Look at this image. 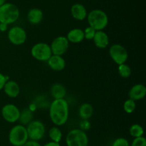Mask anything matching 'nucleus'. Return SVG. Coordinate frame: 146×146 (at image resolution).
<instances>
[{
    "instance_id": "13",
    "label": "nucleus",
    "mask_w": 146,
    "mask_h": 146,
    "mask_svg": "<svg viewBox=\"0 0 146 146\" xmlns=\"http://www.w3.org/2000/svg\"><path fill=\"white\" fill-rule=\"evenodd\" d=\"M46 62L48 67L54 71H62L66 67V61L62 56L52 54Z\"/></svg>"
},
{
    "instance_id": "25",
    "label": "nucleus",
    "mask_w": 146,
    "mask_h": 146,
    "mask_svg": "<svg viewBox=\"0 0 146 146\" xmlns=\"http://www.w3.org/2000/svg\"><path fill=\"white\" fill-rule=\"evenodd\" d=\"M123 110L128 114H131L133 113L136 107V103L135 101L128 98V100H125L123 103Z\"/></svg>"
},
{
    "instance_id": "6",
    "label": "nucleus",
    "mask_w": 146,
    "mask_h": 146,
    "mask_svg": "<svg viewBox=\"0 0 146 146\" xmlns=\"http://www.w3.org/2000/svg\"><path fill=\"white\" fill-rule=\"evenodd\" d=\"M27 131L29 140L38 141L44 137L46 133V127L41 121L33 120L27 125Z\"/></svg>"
},
{
    "instance_id": "4",
    "label": "nucleus",
    "mask_w": 146,
    "mask_h": 146,
    "mask_svg": "<svg viewBox=\"0 0 146 146\" xmlns=\"http://www.w3.org/2000/svg\"><path fill=\"white\" fill-rule=\"evenodd\" d=\"M29 140L27 127L21 124L12 127L9 133V141L13 146H22Z\"/></svg>"
},
{
    "instance_id": "31",
    "label": "nucleus",
    "mask_w": 146,
    "mask_h": 146,
    "mask_svg": "<svg viewBox=\"0 0 146 146\" xmlns=\"http://www.w3.org/2000/svg\"><path fill=\"white\" fill-rule=\"evenodd\" d=\"M22 146H41V144L38 143V141H35V140H28Z\"/></svg>"
},
{
    "instance_id": "5",
    "label": "nucleus",
    "mask_w": 146,
    "mask_h": 146,
    "mask_svg": "<svg viewBox=\"0 0 146 146\" xmlns=\"http://www.w3.org/2000/svg\"><path fill=\"white\" fill-rule=\"evenodd\" d=\"M66 143L67 146H88V135L80 128L72 129L67 134Z\"/></svg>"
},
{
    "instance_id": "20",
    "label": "nucleus",
    "mask_w": 146,
    "mask_h": 146,
    "mask_svg": "<svg viewBox=\"0 0 146 146\" xmlns=\"http://www.w3.org/2000/svg\"><path fill=\"white\" fill-rule=\"evenodd\" d=\"M94 114V107L90 103H83L78 108V115L82 120H88Z\"/></svg>"
},
{
    "instance_id": "14",
    "label": "nucleus",
    "mask_w": 146,
    "mask_h": 146,
    "mask_svg": "<svg viewBox=\"0 0 146 146\" xmlns=\"http://www.w3.org/2000/svg\"><path fill=\"white\" fill-rule=\"evenodd\" d=\"M71 14L74 19L77 21H83L86 19L87 10L86 7L80 3H76L71 7Z\"/></svg>"
},
{
    "instance_id": "18",
    "label": "nucleus",
    "mask_w": 146,
    "mask_h": 146,
    "mask_svg": "<svg viewBox=\"0 0 146 146\" xmlns=\"http://www.w3.org/2000/svg\"><path fill=\"white\" fill-rule=\"evenodd\" d=\"M66 38L69 42L74 44L81 42L84 40V30L79 28L72 29L67 33Z\"/></svg>"
},
{
    "instance_id": "22",
    "label": "nucleus",
    "mask_w": 146,
    "mask_h": 146,
    "mask_svg": "<svg viewBox=\"0 0 146 146\" xmlns=\"http://www.w3.org/2000/svg\"><path fill=\"white\" fill-rule=\"evenodd\" d=\"M62 132L60 130L58 126H54L48 131V136L51 141L56 143H60L62 139Z\"/></svg>"
},
{
    "instance_id": "7",
    "label": "nucleus",
    "mask_w": 146,
    "mask_h": 146,
    "mask_svg": "<svg viewBox=\"0 0 146 146\" xmlns=\"http://www.w3.org/2000/svg\"><path fill=\"white\" fill-rule=\"evenodd\" d=\"M31 54L38 61L46 62L52 55V52L49 44L45 42H38L31 47Z\"/></svg>"
},
{
    "instance_id": "16",
    "label": "nucleus",
    "mask_w": 146,
    "mask_h": 146,
    "mask_svg": "<svg viewBox=\"0 0 146 146\" xmlns=\"http://www.w3.org/2000/svg\"><path fill=\"white\" fill-rule=\"evenodd\" d=\"M94 44L99 49H105L109 44V38L106 33L103 30L96 31L93 39Z\"/></svg>"
},
{
    "instance_id": "29",
    "label": "nucleus",
    "mask_w": 146,
    "mask_h": 146,
    "mask_svg": "<svg viewBox=\"0 0 146 146\" xmlns=\"http://www.w3.org/2000/svg\"><path fill=\"white\" fill-rule=\"evenodd\" d=\"M91 127V124L88 120H83L80 123V129L84 131L88 130Z\"/></svg>"
},
{
    "instance_id": "3",
    "label": "nucleus",
    "mask_w": 146,
    "mask_h": 146,
    "mask_svg": "<svg viewBox=\"0 0 146 146\" xmlns=\"http://www.w3.org/2000/svg\"><path fill=\"white\" fill-rule=\"evenodd\" d=\"M87 21L90 27L96 31L104 30L108 24V17L106 13L101 9H93L87 14Z\"/></svg>"
},
{
    "instance_id": "28",
    "label": "nucleus",
    "mask_w": 146,
    "mask_h": 146,
    "mask_svg": "<svg viewBox=\"0 0 146 146\" xmlns=\"http://www.w3.org/2000/svg\"><path fill=\"white\" fill-rule=\"evenodd\" d=\"M131 146H146V140L143 136L134 138Z\"/></svg>"
},
{
    "instance_id": "9",
    "label": "nucleus",
    "mask_w": 146,
    "mask_h": 146,
    "mask_svg": "<svg viewBox=\"0 0 146 146\" xmlns=\"http://www.w3.org/2000/svg\"><path fill=\"white\" fill-rule=\"evenodd\" d=\"M7 37L11 44L19 46L25 43L27 39V34L25 29L21 27L14 26L9 29Z\"/></svg>"
},
{
    "instance_id": "33",
    "label": "nucleus",
    "mask_w": 146,
    "mask_h": 146,
    "mask_svg": "<svg viewBox=\"0 0 146 146\" xmlns=\"http://www.w3.org/2000/svg\"><path fill=\"white\" fill-rule=\"evenodd\" d=\"M7 27L8 25L3 23H0V31H6L7 30Z\"/></svg>"
},
{
    "instance_id": "19",
    "label": "nucleus",
    "mask_w": 146,
    "mask_h": 146,
    "mask_svg": "<svg viewBox=\"0 0 146 146\" xmlns=\"http://www.w3.org/2000/svg\"><path fill=\"white\" fill-rule=\"evenodd\" d=\"M50 92L54 100L65 99L66 95V89L61 83H55L51 87Z\"/></svg>"
},
{
    "instance_id": "24",
    "label": "nucleus",
    "mask_w": 146,
    "mask_h": 146,
    "mask_svg": "<svg viewBox=\"0 0 146 146\" xmlns=\"http://www.w3.org/2000/svg\"><path fill=\"white\" fill-rule=\"evenodd\" d=\"M143 128L142 126L139 124H133L130 127L129 133L134 138L139 137L143 136Z\"/></svg>"
},
{
    "instance_id": "27",
    "label": "nucleus",
    "mask_w": 146,
    "mask_h": 146,
    "mask_svg": "<svg viewBox=\"0 0 146 146\" xmlns=\"http://www.w3.org/2000/svg\"><path fill=\"white\" fill-rule=\"evenodd\" d=\"M112 146H129V142L124 137H118L114 140Z\"/></svg>"
},
{
    "instance_id": "23",
    "label": "nucleus",
    "mask_w": 146,
    "mask_h": 146,
    "mask_svg": "<svg viewBox=\"0 0 146 146\" xmlns=\"http://www.w3.org/2000/svg\"><path fill=\"white\" fill-rule=\"evenodd\" d=\"M118 72L119 75L122 78L124 79L128 78V77H131V73H132V71H131V69L130 67V66L125 64V63H123V64H121L118 65Z\"/></svg>"
},
{
    "instance_id": "30",
    "label": "nucleus",
    "mask_w": 146,
    "mask_h": 146,
    "mask_svg": "<svg viewBox=\"0 0 146 146\" xmlns=\"http://www.w3.org/2000/svg\"><path fill=\"white\" fill-rule=\"evenodd\" d=\"M8 81V77L0 72V91L3 90L6 82Z\"/></svg>"
},
{
    "instance_id": "11",
    "label": "nucleus",
    "mask_w": 146,
    "mask_h": 146,
    "mask_svg": "<svg viewBox=\"0 0 146 146\" xmlns=\"http://www.w3.org/2000/svg\"><path fill=\"white\" fill-rule=\"evenodd\" d=\"M1 114L3 119L9 123H14L19 120L20 110L14 104H6L2 107Z\"/></svg>"
},
{
    "instance_id": "21",
    "label": "nucleus",
    "mask_w": 146,
    "mask_h": 146,
    "mask_svg": "<svg viewBox=\"0 0 146 146\" xmlns=\"http://www.w3.org/2000/svg\"><path fill=\"white\" fill-rule=\"evenodd\" d=\"M33 117H34V114L32 110L29 108H25L20 111V115L18 121H19L20 124L25 126L32 121Z\"/></svg>"
},
{
    "instance_id": "8",
    "label": "nucleus",
    "mask_w": 146,
    "mask_h": 146,
    "mask_svg": "<svg viewBox=\"0 0 146 146\" xmlns=\"http://www.w3.org/2000/svg\"><path fill=\"white\" fill-rule=\"evenodd\" d=\"M108 53L113 61L118 65L125 63L128 59V51L120 44H112L110 47Z\"/></svg>"
},
{
    "instance_id": "2",
    "label": "nucleus",
    "mask_w": 146,
    "mask_h": 146,
    "mask_svg": "<svg viewBox=\"0 0 146 146\" xmlns=\"http://www.w3.org/2000/svg\"><path fill=\"white\" fill-rule=\"evenodd\" d=\"M19 16V9L16 4L6 2L0 6V23L11 24L18 20Z\"/></svg>"
},
{
    "instance_id": "32",
    "label": "nucleus",
    "mask_w": 146,
    "mask_h": 146,
    "mask_svg": "<svg viewBox=\"0 0 146 146\" xmlns=\"http://www.w3.org/2000/svg\"><path fill=\"white\" fill-rule=\"evenodd\" d=\"M44 146H61V145H60L59 143H56V142L51 141L46 143L45 145H44Z\"/></svg>"
},
{
    "instance_id": "12",
    "label": "nucleus",
    "mask_w": 146,
    "mask_h": 146,
    "mask_svg": "<svg viewBox=\"0 0 146 146\" xmlns=\"http://www.w3.org/2000/svg\"><path fill=\"white\" fill-rule=\"evenodd\" d=\"M146 95V87L143 84H134L131 87L128 92V97L130 99L137 101V100H141L143 99Z\"/></svg>"
},
{
    "instance_id": "26",
    "label": "nucleus",
    "mask_w": 146,
    "mask_h": 146,
    "mask_svg": "<svg viewBox=\"0 0 146 146\" xmlns=\"http://www.w3.org/2000/svg\"><path fill=\"white\" fill-rule=\"evenodd\" d=\"M96 30L91 27L88 26L84 30V39L87 40H93L94 39V35H95Z\"/></svg>"
},
{
    "instance_id": "1",
    "label": "nucleus",
    "mask_w": 146,
    "mask_h": 146,
    "mask_svg": "<svg viewBox=\"0 0 146 146\" xmlns=\"http://www.w3.org/2000/svg\"><path fill=\"white\" fill-rule=\"evenodd\" d=\"M69 106L66 99L54 100L49 106V117L56 126H62L68 121Z\"/></svg>"
},
{
    "instance_id": "15",
    "label": "nucleus",
    "mask_w": 146,
    "mask_h": 146,
    "mask_svg": "<svg viewBox=\"0 0 146 146\" xmlns=\"http://www.w3.org/2000/svg\"><path fill=\"white\" fill-rule=\"evenodd\" d=\"M4 93L11 98H16L20 93L19 84L14 80H8L4 86Z\"/></svg>"
},
{
    "instance_id": "34",
    "label": "nucleus",
    "mask_w": 146,
    "mask_h": 146,
    "mask_svg": "<svg viewBox=\"0 0 146 146\" xmlns=\"http://www.w3.org/2000/svg\"><path fill=\"white\" fill-rule=\"evenodd\" d=\"M6 2H7V0H0V6H1Z\"/></svg>"
},
{
    "instance_id": "10",
    "label": "nucleus",
    "mask_w": 146,
    "mask_h": 146,
    "mask_svg": "<svg viewBox=\"0 0 146 146\" xmlns=\"http://www.w3.org/2000/svg\"><path fill=\"white\" fill-rule=\"evenodd\" d=\"M69 47V42L65 36H58L54 39L50 44L51 52L54 55L62 56L65 54Z\"/></svg>"
},
{
    "instance_id": "17",
    "label": "nucleus",
    "mask_w": 146,
    "mask_h": 146,
    "mask_svg": "<svg viewBox=\"0 0 146 146\" xmlns=\"http://www.w3.org/2000/svg\"><path fill=\"white\" fill-rule=\"evenodd\" d=\"M44 18V13L42 10L38 8H32L29 10L27 13V19L31 24H38L42 21Z\"/></svg>"
}]
</instances>
